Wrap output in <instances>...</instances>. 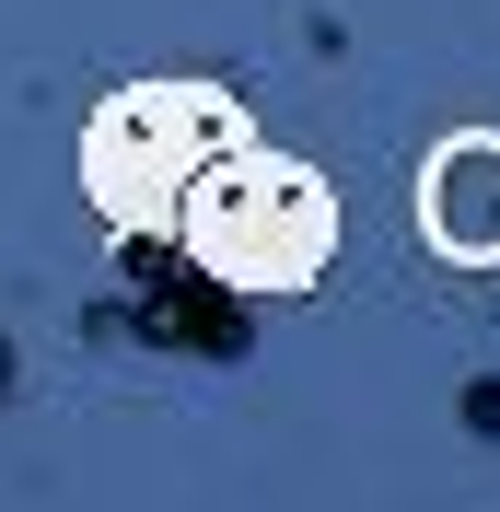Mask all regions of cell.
<instances>
[{
    "mask_svg": "<svg viewBox=\"0 0 500 512\" xmlns=\"http://www.w3.org/2000/svg\"><path fill=\"white\" fill-rule=\"evenodd\" d=\"M117 268H128V338H152V350H175V361H245L256 315H245V291L221 280L198 245H152V233L128 222Z\"/></svg>",
    "mask_w": 500,
    "mask_h": 512,
    "instance_id": "cell-3",
    "label": "cell"
},
{
    "mask_svg": "<svg viewBox=\"0 0 500 512\" xmlns=\"http://www.w3.org/2000/svg\"><path fill=\"white\" fill-rule=\"evenodd\" d=\"M12 384H24V373H12V338H0V396H12Z\"/></svg>",
    "mask_w": 500,
    "mask_h": 512,
    "instance_id": "cell-6",
    "label": "cell"
},
{
    "mask_svg": "<svg viewBox=\"0 0 500 512\" xmlns=\"http://www.w3.org/2000/svg\"><path fill=\"white\" fill-rule=\"evenodd\" d=\"M419 222H431V245L500 268V140H454V152L419 175Z\"/></svg>",
    "mask_w": 500,
    "mask_h": 512,
    "instance_id": "cell-4",
    "label": "cell"
},
{
    "mask_svg": "<svg viewBox=\"0 0 500 512\" xmlns=\"http://www.w3.org/2000/svg\"><path fill=\"white\" fill-rule=\"evenodd\" d=\"M175 210H187V245L210 256L233 291H303L314 268H326V245H338V198L314 187L303 163H268V152H245V140H221L187 175Z\"/></svg>",
    "mask_w": 500,
    "mask_h": 512,
    "instance_id": "cell-1",
    "label": "cell"
},
{
    "mask_svg": "<svg viewBox=\"0 0 500 512\" xmlns=\"http://www.w3.org/2000/svg\"><path fill=\"white\" fill-rule=\"evenodd\" d=\"M466 431H477V443H500V373L466 384Z\"/></svg>",
    "mask_w": 500,
    "mask_h": 512,
    "instance_id": "cell-5",
    "label": "cell"
},
{
    "mask_svg": "<svg viewBox=\"0 0 500 512\" xmlns=\"http://www.w3.org/2000/svg\"><path fill=\"white\" fill-rule=\"evenodd\" d=\"M221 140H233V117L198 105V94H117L94 117V198L117 222H163Z\"/></svg>",
    "mask_w": 500,
    "mask_h": 512,
    "instance_id": "cell-2",
    "label": "cell"
}]
</instances>
